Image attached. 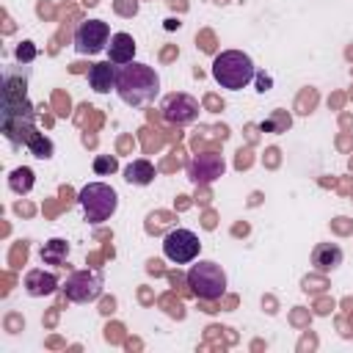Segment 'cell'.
<instances>
[{"label": "cell", "instance_id": "1", "mask_svg": "<svg viewBox=\"0 0 353 353\" xmlns=\"http://www.w3.org/2000/svg\"><path fill=\"white\" fill-rule=\"evenodd\" d=\"M160 91V77L152 66L146 63H124L116 69V94L124 105L130 108H141L146 102H152Z\"/></svg>", "mask_w": 353, "mask_h": 353}, {"label": "cell", "instance_id": "2", "mask_svg": "<svg viewBox=\"0 0 353 353\" xmlns=\"http://www.w3.org/2000/svg\"><path fill=\"white\" fill-rule=\"evenodd\" d=\"M254 77H256L254 61H251V55H245V52H240V50H223V52L215 55V61H212V80H215L221 88L240 91V88H245Z\"/></svg>", "mask_w": 353, "mask_h": 353}, {"label": "cell", "instance_id": "3", "mask_svg": "<svg viewBox=\"0 0 353 353\" xmlns=\"http://www.w3.org/2000/svg\"><path fill=\"white\" fill-rule=\"evenodd\" d=\"M185 281H188L190 292H193L196 298H201V301H218V298H223V292H226V273H223V268H221L218 262H212V259H199V262H193L190 270H188V276H185Z\"/></svg>", "mask_w": 353, "mask_h": 353}, {"label": "cell", "instance_id": "4", "mask_svg": "<svg viewBox=\"0 0 353 353\" xmlns=\"http://www.w3.org/2000/svg\"><path fill=\"white\" fill-rule=\"evenodd\" d=\"M77 201H80V210L85 215L88 223H102L108 221L116 207H119V196L110 185L105 182H88L80 193H77Z\"/></svg>", "mask_w": 353, "mask_h": 353}, {"label": "cell", "instance_id": "5", "mask_svg": "<svg viewBox=\"0 0 353 353\" xmlns=\"http://www.w3.org/2000/svg\"><path fill=\"white\" fill-rule=\"evenodd\" d=\"M0 127H3V135H6L14 146L25 143V141L30 138V132L36 130V127H33V108H30V102H28V99H17V102L3 99Z\"/></svg>", "mask_w": 353, "mask_h": 353}, {"label": "cell", "instance_id": "6", "mask_svg": "<svg viewBox=\"0 0 353 353\" xmlns=\"http://www.w3.org/2000/svg\"><path fill=\"white\" fill-rule=\"evenodd\" d=\"M199 251H201L199 234L190 232V229H171L165 234V240H163V254L174 265H190V262H196Z\"/></svg>", "mask_w": 353, "mask_h": 353}, {"label": "cell", "instance_id": "7", "mask_svg": "<svg viewBox=\"0 0 353 353\" xmlns=\"http://www.w3.org/2000/svg\"><path fill=\"white\" fill-rule=\"evenodd\" d=\"M63 295L72 303H91L102 295V276L97 270H74L63 281Z\"/></svg>", "mask_w": 353, "mask_h": 353}, {"label": "cell", "instance_id": "8", "mask_svg": "<svg viewBox=\"0 0 353 353\" xmlns=\"http://www.w3.org/2000/svg\"><path fill=\"white\" fill-rule=\"evenodd\" d=\"M108 41H110V28L102 19L80 22L77 30H74V50L80 55H97L108 47Z\"/></svg>", "mask_w": 353, "mask_h": 353}, {"label": "cell", "instance_id": "9", "mask_svg": "<svg viewBox=\"0 0 353 353\" xmlns=\"http://www.w3.org/2000/svg\"><path fill=\"white\" fill-rule=\"evenodd\" d=\"M160 110H163L165 121H171V124H190L199 116V99H193L190 94L174 91V94H168L163 99V108Z\"/></svg>", "mask_w": 353, "mask_h": 353}, {"label": "cell", "instance_id": "10", "mask_svg": "<svg viewBox=\"0 0 353 353\" xmlns=\"http://www.w3.org/2000/svg\"><path fill=\"white\" fill-rule=\"evenodd\" d=\"M223 157L215 154V152H204V154H196L190 163H188V176L193 182H212L223 174Z\"/></svg>", "mask_w": 353, "mask_h": 353}, {"label": "cell", "instance_id": "11", "mask_svg": "<svg viewBox=\"0 0 353 353\" xmlns=\"http://www.w3.org/2000/svg\"><path fill=\"white\" fill-rule=\"evenodd\" d=\"M22 287H25L28 295H33V298H44V295H52V292L58 290V276L41 270V268H33V270L25 273Z\"/></svg>", "mask_w": 353, "mask_h": 353}, {"label": "cell", "instance_id": "12", "mask_svg": "<svg viewBox=\"0 0 353 353\" xmlns=\"http://www.w3.org/2000/svg\"><path fill=\"white\" fill-rule=\"evenodd\" d=\"M132 58H135V39L130 33H113L108 41V61L116 66H124V63H132Z\"/></svg>", "mask_w": 353, "mask_h": 353}, {"label": "cell", "instance_id": "13", "mask_svg": "<svg viewBox=\"0 0 353 353\" xmlns=\"http://www.w3.org/2000/svg\"><path fill=\"white\" fill-rule=\"evenodd\" d=\"M116 63L110 61H102V63H94L88 69V85L97 91V94H108L110 88L116 91Z\"/></svg>", "mask_w": 353, "mask_h": 353}, {"label": "cell", "instance_id": "14", "mask_svg": "<svg viewBox=\"0 0 353 353\" xmlns=\"http://www.w3.org/2000/svg\"><path fill=\"white\" fill-rule=\"evenodd\" d=\"M342 259H345V254H342V248H339L336 243H317V245L312 248V265H314L317 270H323V273L339 268Z\"/></svg>", "mask_w": 353, "mask_h": 353}, {"label": "cell", "instance_id": "15", "mask_svg": "<svg viewBox=\"0 0 353 353\" xmlns=\"http://www.w3.org/2000/svg\"><path fill=\"white\" fill-rule=\"evenodd\" d=\"M124 179H127L130 185H149V182L154 179V165H152L149 160L138 157V160H132V163L124 168Z\"/></svg>", "mask_w": 353, "mask_h": 353}, {"label": "cell", "instance_id": "16", "mask_svg": "<svg viewBox=\"0 0 353 353\" xmlns=\"http://www.w3.org/2000/svg\"><path fill=\"white\" fill-rule=\"evenodd\" d=\"M66 256H69V243L61 240V237H52L41 248V262H47V265H63Z\"/></svg>", "mask_w": 353, "mask_h": 353}, {"label": "cell", "instance_id": "17", "mask_svg": "<svg viewBox=\"0 0 353 353\" xmlns=\"http://www.w3.org/2000/svg\"><path fill=\"white\" fill-rule=\"evenodd\" d=\"M8 188H11L14 193H19V196L30 193V188H33V171H30L28 165L14 168V171L8 174Z\"/></svg>", "mask_w": 353, "mask_h": 353}, {"label": "cell", "instance_id": "18", "mask_svg": "<svg viewBox=\"0 0 353 353\" xmlns=\"http://www.w3.org/2000/svg\"><path fill=\"white\" fill-rule=\"evenodd\" d=\"M25 146H28V152H30L33 157H41V160L52 157V141H50L44 132H39V130L30 132V138L25 141Z\"/></svg>", "mask_w": 353, "mask_h": 353}, {"label": "cell", "instance_id": "19", "mask_svg": "<svg viewBox=\"0 0 353 353\" xmlns=\"http://www.w3.org/2000/svg\"><path fill=\"white\" fill-rule=\"evenodd\" d=\"M119 168V163H116V157H110V154H97L94 157V171L102 176V174H113Z\"/></svg>", "mask_w": 353, "mask_h": 353}, {"label": "cell", "instance_id": "20", "mask_svg": "<svg viewBox=\"0 0 353 353\" xmlns=\"http://www.w3.org/2000/svg\"><path fill=\"white\" fill-rule=\"evenodd\" d=\"M17 58H19L22 63H30V61L36 58V47H33V41H22V44L17 47Z\"/></svg>", "mask_w": 353, "mask_h": 353}, {"label": "cell", "instance_id": "21", "mask_svg": "<svg viewBox=\"0 0 353 353\" xmlns=\"http://www.w3.org/2000/svg\"><path fill=\"white\" fill-rule=\"evenodd\" d=\"M268 85H270V80L268 77H259V91H268Z\"/></svg>", "mask_w": 353, "mask_h": 353}]
</instances>
